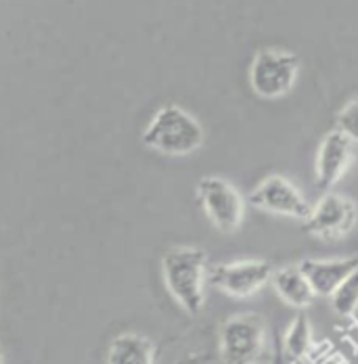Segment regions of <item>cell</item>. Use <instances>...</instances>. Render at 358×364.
<instances>
[{
  "label": "cell",
  "mask_w": 358,
  "mask_h": 364,
  "mask_svg": "<svg viewBox=\"0 0 358 364\" xmlns=\"http://www.w3.org/2000/svg\"><path fill=\"white\" fill-rule=\"evenodd\" d=\"M352 157H354L352 143L337 130L329 132L317 151V161H315L317 186L321 191H329L331 186H335L348 172Z\"/></svg>",
  "instance_id": "9"
},
{
  "label": "cell",
  "mask_w": 358,
  "mask_h": 364,
  "mask_svg": "<svg viewBox=\"0 0 358 364\" xmlns=\"http://www.w3.org/2000/svg\"><path fill=\"white\" fill-rule=\"evenodd\" d=\"M264 321L258 314L231 316L220 328L222 364H256L264 350Z\"/></svg>",
  "instance_id": "4"
},
{
  "label": "cell",
  "mask_w": 358,
  "mask_h": 364,
  "mask_svg": "<svg viewBox=\"0 0 358 364\" xmlns=\"http://www.w3.org/2000/svg\"><path fill=\"white\" fill-rule=\"evenodd\" d=\"M357 266L358 255H352V257H335V259H304L300 264V270L308 279L315 295L331 297Z\"/></svg>",
  "instance_id": "10"
},
{
  "label": "cell",
  "mask_w": 358,
  "mask_h": 364,
  "mask_svg": "<svg viewBox=\"0 0 358 364\" xmlns=\"http://www.w3.org/2000/svg\"><path fill=\"white\" fill-rule=\"evenodd\" d=\"M197 197L206 216L224 235L239 230L246 216V203L239 191L220 176H206L197 182Z\"/></svg>",
  "instance_id": "5"
},
{
  "label": "cell",
  "mask_w": 358,
  "mask_h": 364,
  "mask_svg": "<svg viewBox=\"0 0 358 364\" xmlns=\"http://www.w3.org/2000/svg\"><path fill=\"white\" fill-rule=\"evenodd\" d=\"M331 304L337 314L350 316L358 308V266L346 277V281L331 295Z\"/></svg>",
  "instance_id": "14"
},
{
  "label": "cell",
  "mask_w": 358,
  "mask_h": 364,
  "mask_svg": "<svg viewBox=\"0 0 358 364\" xmlns=\"http://www.w3.org/2000/svg\"><path fill=\"white\" fill-rule=\"evenodd\" d=\"M107 364H155V348L143 335H117L109 343Z\"/></svg>",
  "instance_id": "12"
},
{
  "label": "cell",
  "mask_w": 358,
  "mask_h": 364,
  "mask_svg": "<svg viewBox=\"0 0 358 364\" xmlns=\"http://www.w3.org/2000/svg\"><path fill=\"white\" fill-rule=\"evenodd\" d=\"M162 272L168 291L191 316L204 310L208 255L195 247H172L162 257Z\"/></svg>",
  "instance_id": "1"
},
{
  "label": "cell",
  "mask_w": 358,
  "mask_h": 364,
  "mask_svg": "<svg viewBox=\"0 0 358 364\" xmlns=\"http://www.w3.org/2000/svg\"><path fill=\"white\" fill-rule=\"evenodd\" d=\"M143 145L164 155H191L204 145V128L182 107L166 105L144 128Z\"/></svg>",
  "instance_id": "2"
},
{
  "label": "cell",
  "mask_w": 358,
  "mask_h": 364,
  "mask_svg": "<svg viewBox=\"0 0 358 364\" xmlns=\"http://www.w3.org/2000/svg\"><path fill=\"white\" fill-rule=\"evenodd\" d=\"M335 130L342 132L352 145L357 143L358 145V99L346 103L337 117H335Z\"/></svg>",
  "instance_id": "15"
},
{
  "label": "cell",
  "mask_w": 358,
  "mask_h": 364,
  "mask_svg": "<svg viewBox=\"0 0 358 364\" xmlns=\"http://www.w3.org/2000/svg\"><path fill=\"white\" fill-rule=\"evenodd\" d=\"M312 328L310 323L306 318V314H298L291 325L287 328L285 339H283V348H285L287 358L291 363H298V360H306V356L310 354L312 350Z\"/></svg>",
  "instance_id": "13"
},
{
  "label": "cell",
  "mask_w": 358,
  "mask_h": 364,
  "mask_svg": "<svg viewBox=\"0 0 358 364\" xmlns=\"http://www.w3.org/2000/svg\"><path fill=\"white\" fill-rule=\"evenodd\" d=\"M179 364H208V360H206L204 356H199V354H193V356L182 358Z\"/></svg>",
  "instance_id": "17"
},
{
  "label": "cell",
  "mask_w": 358,
  "mask_h": 364,
  "mask_svg": "<svg viewBox=\"0 0 358 364\" xmlns=\"http://www.w3.org/2000/svg\"><path fill=\"white\" fill-rule=\"evenodd\" d=\"M358 220V210L352 199L327 193L321 201L310 210L308 218L304 220V230L321 241H339L348 237Z\"/></svg>",
  "instance_id": "6"
},
{
  "label": "cell",
  "mask_w": 358,
  "mask_h": 364,
  "mask_svg": "<svg viewBox=\"0 0 358 364\" xmlns=\"http://www.w3.org/2000/svg\"><path fill=\"white\" fill-rule=\"evenodd\" d=\"M270 283H273L275 291L279 293V297L291 308L304 310L315 299V291H312L308 279L304 277V272L300 270V266H285V268L273 272Z\"/></svg>",
  "instance_id": "11"
},
{
  "label": "cell",
  "mask_w": 358,
  "mask_h": 364,
  "mask_svg": "<svg viewBox=\"0 0 358 364\" xmlns=\"http://www.w3.org/2000/svg\"><path fill=\"white\" fill-rule=\"evenodd\" d=\"M273 272V266L264 259H239L212 266L208 279L216 289L231 297H250L270 283Z\"/></svg>",
  "instance_id": "7"
},
{
  "label": "cell",
  "mask_w": 358,
  "mask_h": 364,
  "mask_svg": "<svg viewBox=\"0 0 358 364\" xmlns=\"http://www.w3.org/2000/svg\"><path fill=\"white\" fill-rule=\"evenodd\" d=\"M298 72V55L279 48H264L253 57L250 65L251 90L266 101L281 99L293 88Z\"/></svg>",
  "instance_id": "3"
},
{
  "label": "cell",
  "mask_w": 358,
  "mask_h": 364,
  "mask_svg": "<svg viewBox=\"0 0 358 364\" xmlns=\"http://www.w3.org/2000/svg\"><path fill=\"white\" fill-rule=\"evenodd\" d=\"M308 364H346L342 354L331 346V343H319L312 346L310 354L306 356Z\"/></svg>",
  "instance_id": "16"
},
{
  "label": "cell",
  "mask_w": 358,
  "mask_h": 364,
  "mask_svg": "<svg viewBox=\"0 0 358 364\" xmlns=\"http://www.w3.org/2000/svg\"><path fill=\"white\" fill-rule=\"evenodd\" d=\"M248 201L262 212L295 220H306L312 210L300 188L279 174H273L260 182L250 193Z\"/></svg>",
  "instance_id": "8"
}]
</instances>
